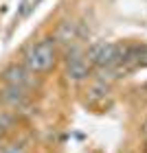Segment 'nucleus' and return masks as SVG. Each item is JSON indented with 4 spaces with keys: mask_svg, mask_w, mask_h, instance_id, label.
Masks as SVG:
<instances>
[{
    "mask_svg": "<svg viewBox=\"0 0 147 153\" xmlns=\"http://www.w3.org/2000/svg\"><path fill=\"white\" fill-rule=\"evenodd\" d=\"M0 101L11 109H22L26 103V90L16 85H4V90L0 92Z\"/></svg>",
    "mask_w": 147,
    "mask_h": 153,
    "instance_id": "4",
    "label": "nucleus"
},
{
    "mask_svg": "<svg viewBox=\"0 0 147 153\" xmlns=\"http://www.w3.org/2000/svg\"><path fill=\"white\" fill-rule=\"evenodd\" d=\"M75 39H77V24L75 22H62L57 26V31H55V37H53L55 44H64V46L73 44Z\"/></svg>",
    "mask_w": 147,
    "mask_h": 153,
    "instance_id": "6",
    "label": "nucleus"
},
{
    "mask_svg": "<svg viewBox=\"0 0 147 153\" xmlns=\"http://www.w3.org/2000/svg\"><path fill=\"white\" fill-rule=\"evenodd\" d=\"M108 94H110V83L101 81V79H92L90 85H88V90H86L88 103H101V101H106Z\"/></svg>",
    "mask_w": 147,
    "mask_h": 153,
    "instance_id": "5",
    "label": "nucleus"
},
{
    "mask_svg": "<svg viewBox=\"0 0 147 153\" xmlns=\"http://www.w3.org/2000/svg\"><path fill=\"white\" fill-rule=\"evenodd\" d=\"M143 134H145V138H147V118H145V123H143Z\"/></svg>",
    "mask_w": 147,
    "mask_h": 153,
    "instance_id": "8",
    "label": "nucleus"
},
{
    "mask_svg": "<svg viewBox=\"0 0 147 153\" xmlns=\"http://www.w3.org/2000/svg\"><path fill=\"white\" fill-rule=\"evenodd\" d=\"M0 153H26V147L22 142H9Z\"/></svg>",
    "mask_w": 147,
    "mask_h": 153,
    "instance_id": "7",
    "label": "nucleus"
},
{
    "mask_svg": "<svg viewBox=\"0 0 147 153\" xmlns=\"http://www.w3.org/2000/svg\"><path fill=\"white\" fill-rule=\"evenodd\" d=\"M0 79L4 81V85H16V88L26 90V92L38 85L35 74L22 64H9L2 72H0Z\"/></svg>",
    "mask_w": 147,
    "mask_h": 153,
    "instance_id": "2",
    "label": "nucleus"
},
{
    "mask_svg": "<svg viewBox=\"0 0 147 153\" xmlns=\"http://www.w3.org/2000/svg\"><path fill=\"white\" fill-rule=\"evenodd\" d=\"M90 74V61L86 59V55H81L79 48H73V51L66 53V76L68 81L79 83L83 79H88Z\"/></svg>",
    "mask_w": 147,
    "mask_h": 153,
    "instance_id": "3",
    "label": "nucleus"
},
{
    "mask_svg": "<svg viewBox=\"0 0 147 153\" xmlns=\"http://www.w3.org/2000/svg\"><path fill=\"white\" fill-rule=\"evenodd\" d=\"M55 42L51 37H44L35 42L24 55V66L29 68L33 74H44L55 66Z\"/></svg>",
    "mask_w": 147,
    "mask_h": 153,
    "instance_id": "1",
    "label": "nucleus"
}]
</instances>
